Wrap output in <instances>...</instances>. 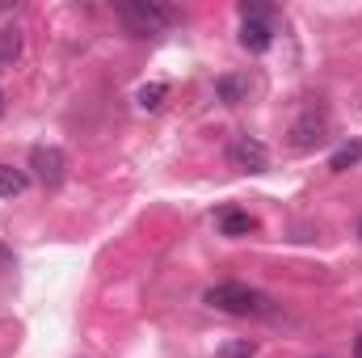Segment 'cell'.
Masks as SVG:
<instances>
[{"label": "cell", "mask_w": 362, "mask_h": 358, "mask_svg": "<svg viewBox=\"0 0 362 358\" xmlns=\"http://www.w3.org/2000/svg\"><path fill=\"white\" fill-rule=\"evenodd\" d=\"M202 299H206L211 308H219V312H232V316H266V312H270V299H266L262 291L245 287V282H219V287H211Z\"/></svg>", "instance_id": "1"}, {"label": "cell", "mask_w": 362, "mask_h": 358, "mask_svg": "<svg viewBox=\"0 0 362 358\" xmlns=\"http://www.w3.org/2000/svg\"><path fill=\"white\" fill-rule=\"evenodd\" d=\"M118 17L127 21L131 34H160L173 21V8L160 4V0H122L118 4Z\"/></svg>", "instance_id": "2"}, {"label": "cell", "mask_w": 362, "mask_h": 358, "mask_svg": "<svg viewBox=\"0 0 362 358\" xmlns=\"http://www.w3.org/2000/svg\"><path fill=\"white\" fill-rule=\"evenodd\" d=\"M228 161H232V169H240V173H266V169H270V148H266L262 139H253V135H236V139L228 144Z\"/></svg>", "instance_id": "3"}, {"label": "cell", "mask_w": 362, "mask_h": 358, "mask_svg": "<svg viewBox=\"0 0 362 358\" xmlns=\"http://www.w3.org/2000/svg\"><path fill=\"white\" fill-rule=\"evenodd\" d=\"M30 173L42 181V185H59V181L68 178V156L59 148H51V144H38L30 152Z\"/></svg>", "instance_id": "4"}, {"label": "cell", "mask_w": 362, "mask_h": 358, "mask_svg": "<svg viewBox=\"0 0 362 358\" xmlns=\"http://www.w3.org/2000/svg\"><path fill=\"white\" fill-rule=\"evenodd\" d=\"M325 131H329L325 105H308V110L295 118V127H291V144H295V148H316V144L325 139Z\"/></svg>", "instance_id": "5"}, {"label": "cell", "mask_w": 362, "mask_h": 358, "mask_svg": "<svg viewBox=\"0 0 362 358\" xmlns=\"http://www.w3.org/2000/svg\"><path fill=\"white\" fill-rule=\"evenodd\" d=\"M270 42H274V30L266 25V21H245V25H240V47H245V51L262 55Z\"/></svg>", "instance_id": "6"}, {"label": "cell", "mask_w": 362, "mask_h": 358, "mask_svg": "<svg viewBox=\"0 0 362 358\" xmlns=\"http://www.w3.org/2000/svg\"><path fill=\"white\" fill-rule=\"evenodd\" d=\"M253 228H257V219H253L249 211H232V207L219 211V232H223V236H249Z\"/></svg>", "instance_id": "7"}, {"label": "cell", "mask_w": 362, "mask_h": 358, "mask_svg": "<svg viewBox=\"0 0 362 358\" xmlns=\"http://www.w3.org/2000/svg\"><path fill=\"white\" fill-rule=\"evenodd\" d=\"M21 55V30L17 25H0V72L13 68Z\"/></svg>", "instance_id": "8"}, {"label": "cell", "mask_w": 362, "mask_h": 358, "mask_svg": "<svg viewBox=\"0 0 362 358\" xmlns=\"http://www.w3.org/2000/svg\"><path fill=\"white\" fill-rule=\"evenodd\" d=\"M215 93H219V101L236 105V101H245V97H249V81H245V76H223V81L215 85Z\"/></svg>", "instance_id": "9"}, {"label": "cell", "mask_w": 362, "mask_h": 358, "mask_svg": "<svg viewBox=\"0 0 362 358\" xmlns=\"http://www.w3.org/2000/svg\"><path fill=\"white\" fill-rule=\"evenodd\" d=\"M358 161H362V144L354 139V144H341V148L333 152V161H329V169H333V173H346V169H354Z\"/></svg>", "instance_id": "10"}, {"label": "cell", "mask_w": 362, "mask_h": 358, "mask_svg": "<svg viewBox=\"0 0 362 358\" xmlns=\"http://www.w3.org/2000/svg\"><path fill=\"white\" fill-rule=\"evenodd\" d=\"M165 97H169V85H165V81H152V85H144V89L135 93L139 110H160V105H165Z\"/></svg>", "instance_id": "11"}, {"label": "cell", "mask_w": 362, "mask_h": 358, "mask_svg": "<svg viewBox=\"0 0 362 358\" xmlns=\"http://www.w3.org/2000/svg\"><path fill=\"white\" fill-rule=\"evenodd\" d=\"M25 185H30V178H25L21 169H13V165H0V194H4V198H17Z\"/></svg>", "instance_id": "12"}, {"label": "cell", "mask_w": 362, "mask_h": 358, "mask_svg": "<svg viewBox=\"0 0 362 358\" xmlns=\"http://www.w3.org/2000/svg\"><path fill=\"white\" fill-rule=\"evenodd\" d=\"M257 354V346L249 342V337H236V342H223L219 350H215V358H253Z\"/></svg>", "instance_id": "13"}, {"label": "cell", "mask_w": 362, "mask_h": 358, "mask_svg": "<svg viewBox=\"0 0 362 358\" xmlns=\"http://www.w3.org/2000/svg\"><path fill=\"white\" fill-rule=\"evenodd\" d=\"M354 354H358V358H362V337H358V346H354Z\"/></svg>", "instance_id": "14"}, {"label": "cell", "mask_w": 362, "mask_h": 358, "mask_svg": "<svg viewBox=\"0 0 362 358\" xmlns=\"http://www.w3.org/2000/svg\"><path fill=\"white\" fill-rule=\"evenodd\" d=\"M0 114H4V93H0Z\"/></svg>", "instance_id": "15"}, {"label": "cell", "mask_w": 362, "mask_h": 358, "mask_svg": "<svg viewBox=\"0 0 362 358\" xmlns=\"http://www.w3.org/2000/svg\"><path fill=\"white\" fill-rule=\"evenodd\" d=\"M358 236H362V224H358Z\"/></svg>", "instance_id": "16"}]
</instances>
